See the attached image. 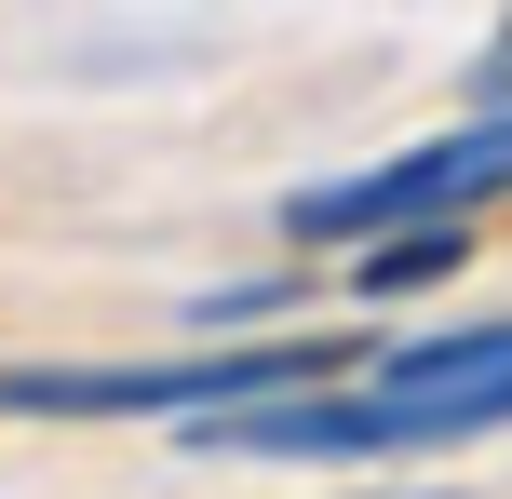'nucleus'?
<instances>
[{
	"mask_svg": "<svg viewBox=\"0 0 512 499\" xmlns=\"http://www.w3.org/2000/svg\"><path fill=\"white\" fill-rule=\"evenodd\" d=\"M364 338H203L162 365H0V419H216L256 392H324L364 378Z\"/></svg>",
	"mask_w": 512,
	"mask_h": 499,
	"instance_id": "nucleus-1",
	"label": "nucleus"
},
{
	"mask_svg": "<svg viewBox=\"0 0 512 499\" xmlns=\"http://www.w3.org/2000/svg\"><path fill=\"white\" fill-rule=\"evenodd\" d=\"M486 203H512V108H472V122H445V135H405V149L351 162V176H310L297 203H283V230L364 257V243H391V230L486 216Z\"/></svg>",
	"mask_w": 512,
	"mask_h": 499,
	"instance_id": "nucleus-2",
	"label": "nucleus"
},
{
	"mask_svg": "<svg viewBox=\"0 0 512 499\" xmlns=\"http://www.w3.org/2000/svg\"><path fill=\"white\" fill-rule=\"evenodd\" d=\"M445 270H472V216H432V230L364 243V257H351V284H364V297H418V284H445Z\"/></svg>",
	"mask_w": 512,
	"mask_h": 499,
	"instance_id": "nucleus-3",
	"label": "nucleus"
},
{
	"mask_svg": "<svg viewBox=\"0 0 512 499\" xmlns=\"http://www.w3.org/2000/svg\"><path fill=\"white\" fill-rule=\"evenodd\" d=\"M472 95H486V108H512V14H499V41H486V68H472Z\"/></svg>",
	"mask_w": 512,
	"mask_h": 499,
	"instance_id": "nucleus-4",
	"label": "nucleus"
}]
</instances>
